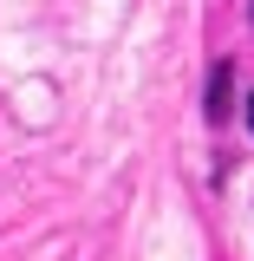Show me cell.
I'll use <instances>...</instances> for the list:
<instances>
[{
	"label": "cell",
	"mask_w": 254,
	"mask_h": 261,
	"mask_svg": "<svg viewBox=\"0 0 254 261\" xmlns=\"http://www.w3.org/2000/svg\"><path fill=\"white\" fill-rule=\"evenodd\" d=\"M248 124H254V98H248Z\"/></svg>",
	"instance_id": "7a4b0ae2"
},
{
	"label": "cell",
	"mask_w": 254,
	"mask_h": 261,
	"mask_svg": "<svg viewBox=\"0 0 254 261\" xmlns=\"http://www.w3.org/2000/svg\"><path fill=\"white\" fill-rule=\"evenodd\" d=\"M228 92H235V65H228V59H215V65H209V98H202L209 124H222V118H228V105H235Z\"/></svg>",
	"instance_id": "6da1fadb"
}]
</instances>
